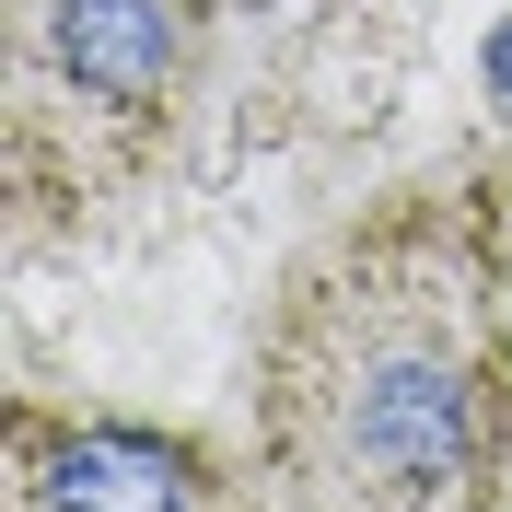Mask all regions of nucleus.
<instances>
[{
    "instance_id": "obj_1",
    "label": "nucleus",
    "mask_w": 512,
    "mask_h": 512,
    "mask_svg": "<svg viewBox=\"0 0 512 512\" xmlns=\"http://www.w3.org/2000/svg\"><path fill=\"white\" fill-rule=\"evenodd\" d=\"M256 431L303 512H454L489 443V315L443 222L326 268L268 338Z\"/></svg>"
},
{
    "instance_id": "obj_2",
    "label": "nucleus",
    "mask_w": 512,
    "mask_h": 512,
    "mask_svg": "<svg viewBox=\"0 0 512 512\" xmlns=\"http://www.w3.org/2000/svg\"><path fill=\"white\" fill-rule=\"evenodd\" d=\"M35 489H47V512H187V466L140 431H70Z\"/></svg>"
},
{
    "instance_id": "obj_3",
    "label": "nucleus",
    "mask_w": 512,
    "mask_h": 512,
    "mask_svg": "<svg viewBox=\"0 0 512 512\" xmlns=\"http://www.w3.org/2000/svg\"><path fill=\"white\" fill-rule=\"evenodd\" d=\"M59 70L82 94L152 105L163 94V12L152 0H59Z\"/></svg>"
},
{
    "instance_id": "obj_4",
    "label": "nucleus",
    "mask_w": 512,
    "mask_h": 512,
    "mask_svg": "<svg viewBox=\"0 0 512 512\" xmlns=\"http://www.w3.org/2000/svg\"><path fill=\"white\" fill-rule=\"evenodd\" d=\"M489 70H501V82H512V35H501V47H489Z\"/></svg>"
}]
</instances>
